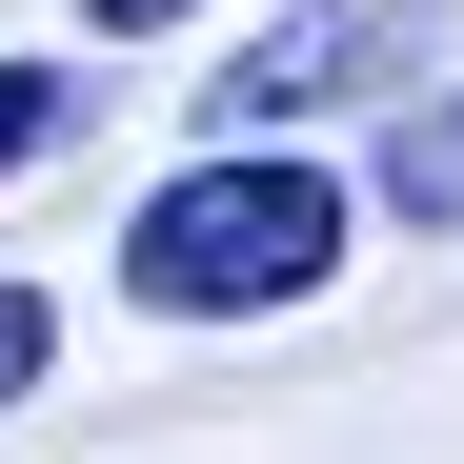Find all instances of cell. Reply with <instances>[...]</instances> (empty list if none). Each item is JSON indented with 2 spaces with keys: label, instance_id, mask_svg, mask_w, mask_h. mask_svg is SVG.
<instances>
[{
  "label": "cell",
  "instance_id": "obj_5",
  "mask_svg": "<svg viewBox=\"0 0 464 464\" xmlns=\"http://www.w3.org/2000/svg\"><path fill=\"white\" fill-rule=\"evenodd\" d=\"M41 363H61V303H41V283H0V404H41Z\"/></svg>",
  "mask_w": 464,
  "mask_h": 464
},
{
  "label": "cell",
  "instance_id": "obj_1",
  "mask_svg": "<svg viewBox=\"0 0 464 464\" xmlns=\"http://www.w3.org/2000/svg\"><path fill=\"white\" fill-rule=\"evenodd\" d=\"M363 243V202L303 162V141H202L182 182L121 202V303H162V324H283V303H324Z\"/></svg>",
  "mask_w": 464,
  "mask_h": 464
},
{
  "label": "cell",
  "instance_id": "obj_4",
  "mask_svg": "<svg viewBox=\"0 0 464 464\" xmlns=\"http://www.w3.org/2000/svg\"><path fill=\"white\" fill-rule=\"evenodd\" d=\"M61 141H82V82H61V61H0V182L61 162Z\"/></svg>",
  "mask_w": 464,
  "mask_h": 464
},
{
  "label": "cell",
  "instance_id": "obj_6",
  "mask_svg": "<svg viewBox=\"0 0 464 464\" xmlns=\"http://www.w3.org/2000/svg\"><path fill=\"white\" fill-rule=\"evenodd\" d=\"M82 21H102V41H162V21H202V0H82Z\"/></svg>",
  "mask_w": 464,
  "mask_h": 464
},
{
  "label": "cell",
  "instance_id": "obj_3",
  "mask_svg": "<svg viewBox=\"0 0 464 464\" xmlns=\"http://www.w3.org/2000/svg\"><path fill=\"white\" fill-rule=\"evenodd\" d=\"M383 222H424V243L464 222V82H424L404 121H383Z\"/></svg>",
  "mask_w": 464,
  "mask_h": 464
},
{
  "label": "cell",
  "instance_id": "obj_2",
  "mask_svg": "<svg viewBox=\"0 0 464 464\" xmlns=\"http://www.w3.org/2000/svg\"><path fill=\"white\" fill-rule=\"evenodd\" d=\"M404 61H424V0H303V21H263V41L202 82V121H222V141H303L324 102L404 82Z\"/></svg>",
  "mask_w": 464,
  "mask_h": 464
}]
</instances>
